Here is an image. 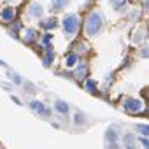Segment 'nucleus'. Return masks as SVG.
<instances>
[{
    "instance_id": "nucleus-1",
    "label": "nucleus",
    "mask_w": 149,
    "mask_h": 149,
    "mask_svg": "<svg viewBox=\"0 0 149 149\" xmlns=\"http://www.w3.org/2000/svg\"><path fill=\"white\" fill-rule=\"evenodd\" d=\"M102 26V18L98 13H91L90 18H88V23H86V33L88 35H95Z\"/></svg>"
},
{
    "instance_id": "nucleus-2",
    "label": "nucleus",
    "mask_w": 149,
    "mask_h": 149,
    "mask_svg": "<svg viewBox=\"0 0 149 149\" xmlns=\"http://www.w3.org/2000/svg\"><path fill=\"white\" fill-rule=\"evenodd\" d=\"M77 26H79V21H77V16H76V14L65 16V19H63V28H65L67 33H76V32H77Z\"/></svg>"
},
{
    "instance_id": "nucleus-3",
    "label": "nucleus",
    "mask_w": 149,
    "mask_h": 149,
    "mask_svg": "<svg viewBox=\"0 0 149 149\" xmlns=\"http://www.w3.org/2000/svg\"><path fill=\"white\" fill-rule=\"evenodd\" d=\"M118 128L116 126H111L109 130H107V135H105V142H107V147L109 149H118L119 146H118Z\"/></svg>"
},
{
    "instance_id": "nucleus-4",
    "label": "nucleus",
    "mask_w": 149,
    "mask_h": 149,
    "mask_svg": "<svg viewBox=\"0 0 149 149\" xmlns=\"http://www.w3.org/2000/svg\"><path fill=\"white\" fill-rule=\"evenodd\" d=\"M125 109L130 111V112H139V111L142 109V104H140V100H137V98H128V100L125 102Z\"/></svg>"
},
{
    "instance_id": "nucleus-5",
    "label": "nucleus",
    "mask_w": 149,
    "mask_h": 149,
    "mask_svg": "<svg viewBox=\"0 0 149 149\" xmlns=\"http://www.w3.org/2000/svg\"><path fill=\"white\" fill-rule=\"evenodd\" d=\"M14 14H16V11H14L13 7H6L2 13H0V18H2V21L9 23V21H13V19H14Z\"/></svg>"
},
{
    "instance_id": "nucleus-6",
    "label": "nucleus",
    "mask_w": 149,
    "mask_h": 149,
    "mask_svg": "<svg viewBox=\"0 0 149 149\" xmlns=\"http://www.w3.org/2000/svg\"><path fill=\"white\" fill-rule=\"evenodd\" d=\"M28 14L33 16V18H40V16H42V6H39V4H32L30 9H28Z\"/></svg>"
},
{
    "instance_id": "nucleus-7",
    "label": "nucleus",
    "mask_w": 149,
    "mask_h": 149,
    "mask_svg": "<svg viewBox=\"0 0 149 149\" xmlns=\"http://www.w3.org/2000/svg\"><path fill=\"white\" fill-rule=\"evenodd\" d=\"M32 109H33V111H37V112H40V114H44V116H47V114H49V111L44 107V104H42V102H32Z\"/></svg>"
},
{
    "instance_id": "nucleus-8",
    "label": "nucleus",
    "mask_w": 149,
    "mask_h": 149,
    "mask_svg": "<svg viewBox=\"0 0 149 149\" xmlns=\"http://www.w3.org/2000/svg\"><path fill=\"white\" fill-rule=\"evenodd\" d=\"M54 109H56L58 112H61V114H67V112H68V105H67L63 100H56V102H54Z\"/></svg>"
},
{
    "instance_id": "nucleus-9",
    "label": "nucleus",
    "mask_w": 149,
    "mask_h": 149,
    "mask_svg": "<svg viewBox=\"0 0 149 149\" xmlns=\"http://www.w3.org/2000/svg\"><path fill=\"white\" fill-rule=\"evenodd\" d=\"M125 149H137L135 147V139L132 135H126L125 137Z\"/></svg>"
},
{
    "instance_id": "nucleus-10",
    "label": "nucleus",
    "mask_w": 149,
    "mask_h": 149,
    "mask_svg": "<svg viewBox=\"0 0 149 149\" xmlns=\"http://www.w3.org/2000/svg\"><path fill=\"white\" fill-rule=\"evenodd\" d=\"M70 0H53V9H63L68 6Z\"/></svg>"
},
{
    "instance_id": "nucleus-11",
    "label": "nucleus",
    "mask_w": 149,
    "mask_h": 149,
    "mask_svg": "<svg viewBox=\"0 0 149 149\" xmlns=\"http://www.w3.org/2000/svg\"><path fill=\"white\" fill-rule=\"evenodd\" d=\"M77 63V54H74V53H70L68 56H67V67H74Z\"/></svg>"
},
{
    "instance_id": "nucleus-12",
    "label": "nucleus",
    "mask_w": 149,
    "mask_h": 149,
    "mask_svg": "<svg viewBox=\"0 0 149 149\" xmlns=\"http://www.w3.org/2000/svg\"><path fill=\"white\" fill-rule=\"evenodd\" d=\"M84 76H86V67H79L77 72H76V77L77 79H84Z\"/></svg>"
},
{
    "instance_id": "nucleus-13",
    "label": "nucleus",
    "mask_w": 149,
    "mask_h": 149,
    "mask_svg": "<svg viewBox=\"0 0 149 149\" xmlns=\"http://www.w3.org/2000/svg\"><path fill=\"white\" fill-rule=\"evenodd\" d=\"M33 39H35V32H33V30H26V32H25V40H26V42H32Z\"/></svg>"
},
{
    "instance_id": "nucleus-14",
    "label": "nucleus",
    "mask_w": 149,
    "mask_h": 149,
    "mask_svg": "<svg viewBox=\"0 0 149 149\" xmlns=\"http://www.w3.org/2000/svg\"><path fill=\"white\" fill-rule=\"evenodd\" d=\"M42 26H46V28H53V26H56V19H47V23H42Z\"/></svg>"
},
{
    "instance_id": "nucleus-15",
    "label": "nucleus",
    "mask_w": 149,
    "mask_h": 149,
    "mask_svg": "<svg viewBox=\"0 0 149 149\" xmlns=\"http://www.w3.org/2000/svg\"><path fill=\"white\" fill-rule=\"evenodd\" d=\"M95 86H97V84H95V81H88V83H86V90H88L90 93H93Z\"/></svg>"
},
{
    "instance_id": "nucleus-16",
    "label": "nucleus",
    "mask_w": 149,
    "mask_h": 149,
    "mask_svg": "<svg viewBox=\"0 0 149 149\" xmlns=\"http://www.w3.org/2000/svg\"><path fill=\"white\" fill-rule=\"evenodd\" d=\"M137 130H140L144 137H146V135L149 133V128H147V125H140V126H137Z\"/></svg>"
},
{
    "instance_id": "nucleus-17",
    "label": "nucleus",
    "mask_w": 149,
    "mask_h": 149,
    "mask_svg": "<svg viewBox=\"0 0 149 149\" xmlns=\"http://www.w3.org/2000/svg\"><path fill=\"white\" fill-rule=\"evenodd\" d=\"M83 121H84V116H83V114H77V116H76V123L79 125V123H83Z\"/></svg>"
},
{
    "instance_id": "nucleus-18",
    "label": "nucleus",
    "mask_w": 149,
    "mask_h": 149,
    "mask_svg": "<svg viewBox=\"0 0 149 149\" xmlns=\"http://www.w3.org/2000/svg\"><path fill=\"white\" fill-rule=\"evenodd\" d=\"M139 142L144 146V149H147V140H146V139H139Z\"/></svg>"
}]
</instances>
